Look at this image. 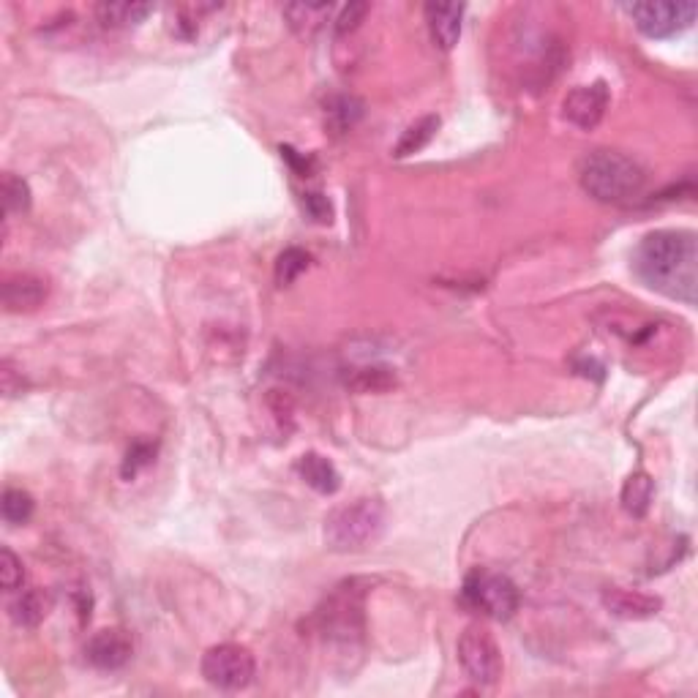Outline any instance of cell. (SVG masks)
<instances>
[{"instance_id":"4fadbf2b","label":"cell","mask_w":698,"mask_h":698,"mask_svg":"<svg viewBox=\"0 0 698 698\" xmlns=\"http://www.w3.org/2000/svg\"><path fill=\"white\" fill-rule=\"evenodd\" d=\"M426 22H429L431 41L439 50H453L459 44L464 6L461 3H426Z\"/></svg>"},{"instance_id":"3957f363","label":"cell","mask_w":698,"mask_h":698,"mask_svg":"<svg viewBox=\"0 0 698 698\" xmlns=\"http://www.w3.org/2000/svg\"><path fill=\"white\" fill-rule=\"evenodd\" d=\"M385 505L377 497H360L341 505L325 519V543L333 551H360L382 535Z\"/></svg>"},{"instance_id":"9a60e30c","label":"cell","mask_w":698,"mask_h":698,"mask_svg":"<svg viewBox=\"0 0 698 698\" xmlns=\"http://www.w3.org/2000/svg\"><path fill=\"white\" fill-rule=\"evenodd\" d=\"M50 611H52V595L47 592V589H41V587L22 592L20 598L14 600V603L9 606L11 619H14L17 625H22V628H36V625H41Z\"/></svg>"},{"instance_id":"ac0fdd59","label":"cell","mask_w":698,"mask_h":698,"mask_svg":"<svg viewBox=\"0 0 698 698\" xmlns=\"http://www.w3.org/2000/svg\"><path fill=\"white\" fill-rule=\"evenodd\" d=\"M652 497H655V483H652L647 472H633L622 486V508L636 519L647 516Z\"/></svg>"},{"instance_id":"484cf974","label":"cell","mask_w":698,"mask_h":698,"mask_svg":"<svg viewBox=\"0 0 698 698\" xmlns=\"http://www.w3.org/2000/svg\"><path fill=\"white\" fill-rule=\"evenodd\" d=\"M150 459H153V445H142V442H137V445L129 450V456H126V464H123V478L126 480L134 478L145 464H150Z\"/></svg>"},{"instance_id":"5b68a950","label":"cell","mask_w":698,"mask_h":698,"mask_svg":"<svg viewBox=\"0 0 698 698\" xmlns=\"http://www.w3.org/2000/svg\"><path fill=\"white\" fill-rule=\"evenodd\" d=\"M459 663L478 685H497L502 677V649L486 625H469L459 639Z\"/></svg>"},{"instance_id":"f1b7e54d","label":"cell","mask_w":698,"mask_h":698,"mask_svg":"<svg viewBox=\"0 0 698 698\" xmlns=\"http://www.w3.org/2000/svg\"><path fill=\"white\" fill-rule=\"evenodd\" d=\"M306 210H309V216L311 219H317V221H330V216H333V208H330V202H328V197H322V194H306Z\"/></svg>"},{"instance_id":"603a6c76","label":"cell","mask_w":698,"mask_h":698,"mask_svg":"<svg viewBox=\"0 0 698 698\" xmlns=\"http://www.w3.org/2000/svg\"><path fill=\"white\" fill-rule=\"evenodd\" d=\"M0 191H3V208L9 216L11 213H25L30 208V186L14 172H3Z\"/></svg>"},{"instance_id":"2e32d148","label":"cell","mask_w":698,"mask_h":698,"mask_svg":"<svg viewBox=\"0 0 698 698\" xmlns=\"http://www.w3.org/2000/svg\"><path fill=\"white\" fill-rule=\"evenodd\" d=\"M148 14H153V6L137 3V0H112V3L96 6V17L107 28H134V25L145 22Z\"/></svg>"},{"instance_id":"52a82bcc","label":"cell","mask_w":698,"mask_h":698,"mask_svg":"<svg viewBox=\"0 0 698 698\" xmlns=\"http://www.w3.org/2000/svg\"><path fill=\"white\" fill-rule=\"evenodd\" d=\"M630 17L636 22V28L649 36V39H669L677 36L682 30H688L696 22L698 6L690 0L682 3H671V0H649V3H633L630 6Z\"/></svg>"},{"instance_id":"ba28073f","label":"cell","mask_w":698,"mask_h":698,"mask_svg":"<svg viewBox=\"0 0 698 698\" xmlns=\"http://www.w3.org/2000/svg\"><path fill=\"white\" fill-rule=\"evenodd\" d=\"M322 633L330 641H341V644H352L363 633V614H360V592L355 587V581L341 587L333 598L328 600V606L320 611Z\"/></svg>"},{"instance_id":"d6986e66","label":"cell","mask_w":698,"mask_h":698,"mask_svg":"<svg viewBox=\"0 0 698 698\" xmlns=\"http://www.w3.org/2000/svg\"><path fill=\"white\" fill-rule=\"evenodd\" d=\"M439 129V118L437 115H426V118L415 120L412 126H407V131L401 134L399 145H396V156L399 159H407V156H412V153H420V150L426 148L431 140H434V134H437Z\"/></svg>"},{"instance_id":"7a4b0ae2","label":"cell","mask_w":698,"mask_h":698,"mask_svg":"<svg viewBox=\"0 0 698 698\" xmlns=\"http://www.w3.org/2000/svg\"><path fill=\"white\" fill-rule=\"evenodd\" d=\"M581 189L603 205H630L641 200L647 189V172L617 150H595L584 156L579 167Z\"/></svg>"},{"instance_id":"7402d4cb","label":"cell","mask_w":698,"mask_h":698,"mask_svg":"<svg viewBox=\"0 0 698 698\" xmlns=\"http://www.w3.org/2000/svg\"><path fill=\"white\" fill-rule=\"evenodd\" d=\"M33 508H36V502H33V497H30L28 491H22V489L3 491L0 510H3V519H6V524H11V527L28 524L30 516H33Z\"/></svg>"},{"instance_id":"44dd1931","label":"cell","mask_w":698,"mask_h":698,"mask_svg":"<svg viewBox=\"0 0 698 698\" xmlns=\"http://www.w3.org/2000/svg\"><path fill=\"white\" fill-rule=\"evenodd\" d=\"M360 115H363V101L355 99V96H336V99H330L328 123L336 134H344V131L352 129L360 120Z\"/></svg>"},{"instance_id":"8fae6325","label":"cell","mask_w":698,"mask_h":698,"mask_svg":"<svg viewBox=\"0 0 698 698\" xmlns=\"http://www.w3.org/2000/svg\"><path fill=\"white\" fill-rule=\"evenodd\" d=\"M47 281L36 273H11L3 281V306L9 314L36 311L47 300Z\"/></svg>"},{"instance_id":"e0dca14e","label":"cell","mask_w":698,"mask_h":698,"mask_svg":"<svg viewBox=\"0 0 698 698\" xmlns=\"http://www.w3.org/2000/svg\"><path fill=\"white\" fill-rule=\"evenodd\" d=\"M333 6L330 3H290L284 6V17L300 36H314L322 28V22H328Z\"/></svg>"},{"instance_id":"9c48e42d","label":"cell","mask_w":698,"mask_h":698,"mask_svg":"<svg viewBox=\"0 0 698 698\" xmlns=\"http://www.w3.org/2000/svg\"><path fill=\"white\" fill-rule=\"evenodd\" d=\"M609 110V88L606 82H592V85H579L573 88L562 101V115L584 131H592L598 126L603 115Z\"/></svg>"},{"instance_id":"6da1fadb","label":"cell","mask_w":698,"mask_h":698,"mask_svg":"<svg viewBox=\"0 0 698 698\" xmlns=\"http://www.w3.org/2000/svg\"><path fill=\"white\" fill-rule=\"evenodd\" d=\"M636 270L649 290L693 306L698 292V243L688 230H660L641 240Z\"/></svg>"},{"instance_id":"7c38bea8","label":"cell","mask_w":698,"mask_h":698,"mask_svg":"<svg viewBox=\"0 0 698 698\" xmlns=\"http://www.w3.org/2000/svg\"><path fill=\"white\" fill-rule=\"evenodd\" d=\"M603 606L619 619H649L663 609V600L636 589L609 587L603 592Z\"/></svg>"},{"instance_id":"cb8c5ba5","label":"cell","mask_w":698,"mask_h":698,"mask_svg":"<svg viewBox=\"0 0 698 698\" xmlns=\"http://www.w3.org/2000/svg\"><path fill=\"white\" fill-rule=\"evenodd\" d=\"M311 257L303 249H284L276 260V284L287 287L298 279L303 270L309 268Z\"/></svg>"},{"instance_id":"83f0119b","label":"cell","mask_w":698,"mask_h":698,"mask_svg":"<svg viewBox=\"0 0 698 698\" xmlns=\"http://www.w3.org/2000/svg\"><path fill=\"white\" fill-rule=\"evenodd\" d=\"M0 388H3V393H6L9 399L11 396H20L22 390H25V379L11 366V360H3V363H0Z\"/></svg>"},{"instance_id":"f546056e","label":"cell","mask_w":698,"mask_h":698,"mask_svg":"<svg viewBox=\"0 0 698 698\" xmlns=\"http://www.w3.org/2000/svg\"><path fill=\"white\" fill-rule=\"evenodd\" d=\"M281 156L290 161L292 167L298 170V175H303V178H309L311 172V159H303V156H298L292 148H281Z\"/></svg>"},{"instance_id":"d4e9b609","label":"cell","mask_w":698,"mask_h":698,"mask_svg":"<svg viewBox=\"0 0 698 698\" xmlns=\"http://www.w3.org/2000/svg\"><path fill=\"white\" fill-rule=\"evenodd\" d=\"M25 581V570H22V559L14 554L11 549H0V584L6 592H14L17 587H22Z\"/></svg>"},{"instance_id":"30bf717a","label":"cell","mask_w":698,"mask_h":698,"mask_svg":"<svg viewBox=\"0 0 698 698\" xmlns=\"http://www.w3.org/2000/svg\"><path fill=\"white\" fill-rule=\"evenodd\" d=\"M131 652H134V644H131L129 633H123L118 628L99 630L85 644V658H88L90 666H96L101 671L123 669L131 660Z\"/></svg>"},{"instance_id":"8992f818","label":"cell","mask_w":698,"mask_h":698,"mask_svg":"<svg viewBox=\"0 0 698 698\" xmlns=\"http://www.w3.org/2000/svg\"><path fill=\"white\" fill-rule=\"evenodd\" d=\"M257 674V663L249 649L240 644H219L210 647L202 658V677L219 690L249 688Z\"/></svg>"},{"instance_id":"4316f807","label":"cell","mask_w":698,"mask_h":698,"mask_svg":"<svg viewBox=\"0 0 698 698\" xmlns=\"http://www.w3.org/2000/svg\"><path fill=\"white\" fill-rule=\"evenodd\" d=\"M366 14H369V6H366V3H349V6L341 9L339 20H336V30H339V33H352V30L363 22Z\"/></svg>"},{"instance_id":"277c9868","label":"cell","mask_w":698,"mask_h":698,"mask_svg":"<svg viewBox=\"0 0 698 698\" xmlns=\"http://www.w3.org/2000/svg\"><path fill=\"white\" fill-rule=\"evenodd\" d=\"M461 598L469 609L480 611L483 617L497 619V622H508L516 611H519V587L494 570H472L464 579V589Z\"/></svg>"},{"instance_id":"5bb4252c","label":"cell","mask_w":698,"mask_h":698,"mask_svg":"<svg viewBox=\"0 0 698 698\" xmlns=\"http://www.w3.org/2000/svg\"><path fill=\"white\" fill-rule=\"evenodd\" d=\"M295 469H298L300 478L306 480L314 491H320V494H336L341 489L339 469L333 467L320 453H303L298 464H295Z\"/></svg>"},{"instance_id":"ffe728a7","label":"cell","mask_w":698,"mask_h":698,"mask_svg":"<svg viewBox=\"0 0 698 698\" xmlns=\"http://www.w3.org/2000/svg\"><path fill=\"white\" fill-rule=\"evenodd\" d=\"M347 385L358 393H385L396 385V374H390V369H382V366L352 369V374H347Z\"/></svg>"}]
</instances>
